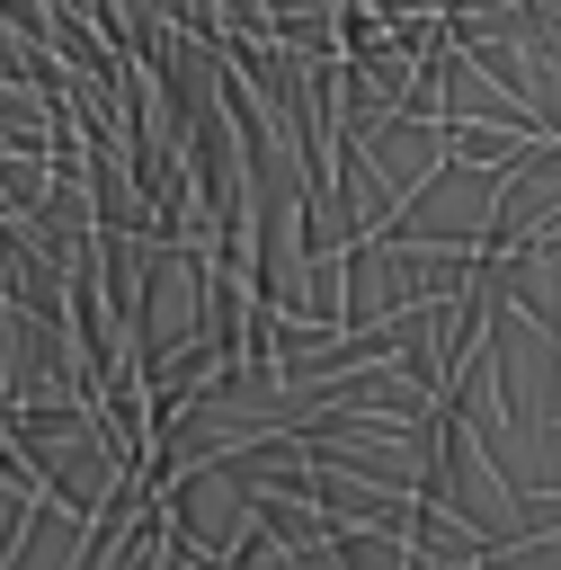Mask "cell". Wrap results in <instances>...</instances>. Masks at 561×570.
I'll return each instance as SVG.
<instances>
[{
  "label": "cell",
  "instance_id": "6da1fadb",
  "mask_svg": "<svg viewBox=\"0 0 561 570\" xmlns=\"http://www.w3.org/2000/svg\"><path fill=\"white\" fill-rule=\"evenodd\" d=\"M240 499H249V525H258L276 552H321V543H329V517L294 508L285 490H240Z\"/></svg>",
  "mask_w": 561,
  "mask_h": 570
}]
</instances>
